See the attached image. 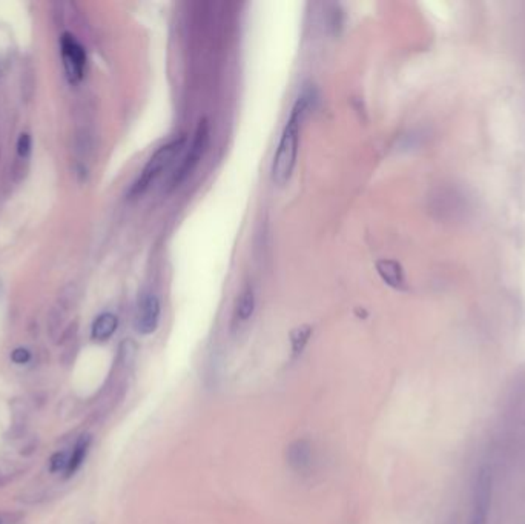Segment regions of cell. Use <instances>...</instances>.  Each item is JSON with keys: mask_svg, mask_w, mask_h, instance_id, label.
Masks as SVG:
<instances>
[{"mask_svg": "<svg viewBox=\"0 0 525 524\" xmlns=\"http://www.w3.org/2000/svg\"><path fill=\"white\" fill-rule=\"evenodd\" d=\"M376 271L379 274V277L383 279L384 283L393 289H404L406 286V279H404V271L403 266H401L398 261L390 260V259H383L376 261Z\"/></svg>", "mask_w": 525, "mask_h": 524, "instance_id": "cell-8", "label": "cell"}, {"mask_svg": "<svg viewBox=\"0 0 525 524\" xmlns=\"http://www.w3.org/2000/svg\"><path fill=\"white\" fill-rule=\"evenodd\" d=\"M312 334V329L308 326H300L297 327L295 331H292V336H290V341H292V349H294V354H301V351L304 349L306 343L309 341V337Z\"/></svg>", "mask_w": 525, "mask_h": 524, "instance_id": "cell-12", "label": "cell"}, {"mask_svg": "<svg viewBox=\"0 0 525 524\" xmlns=\"http://www.w3.org/2000/svg\"><path fill=\"white\" fill-rule=\"evenodd\" d=\"M91 443H92V439H91L90 434H83V435L78 436L76 445L72 446V450H69V464H68V469H67V474H65V477H67V478L72 477L80 468H82L85 458H86L88 452H90Z\"/></svg>", "mask_w": 525, "mask_h": 524, "instance_id": "cell-9", "label": "cell"}, {"mask_svg": "<svg viewBox=\"0 0 525 524\" xmlns=\"http://www.w3.org/2000/svg\"><path fill=\"white\" fill-rule=\"evenodd\" d=\"M185 145H186V137L181 136V137H177V139L165 143L163 147H160L154 154L151 156L148 163L144 165L142 174L138 176L133 188H131V191H129L131 197H140L142 194L148 191L151 185L154 183L157 179L162 177V174L169 168L174 160L180 156V152L183 151Z\"/></svg>", "mask_w": 525, "mask_h": 524, "instance_id": "cell-2", "label": "cell"}, {"mask_svg": "<svg viewBox=\"0 0 525 524\" xmlns=\"http://www.w3.org/2000/svg\"><path fill=\"white\" fill-rule=\"evenodd\" d=\"M63 67L67 71V76L71 82H78L83 77L85 65H86V53L83 47L76 40L74 35L65 33L60 40Z\"/></svg>", "mask_w": 525, "mask_h": 524, "instance_id": "cell-4", "label": "cell"}, {"mask_svg": "<svg viewBox=\"0 0 525 524\" xmlns=\"http://www.w3.org/2000/svg\"><path fill=\"white\" fill-rule=\"evenodd\" d=\"M160 306L158 297L154 293H144L137 304L135 312V329L142 336H151L156 332L160 322Z\"/></svg>", "mask_w": 525, "mask_h": 524, "instance_id": "cell-5", "label": "cell"}, {"mask_svg": "<svg viewBox=\"0 0 525 524\" xmlns=\"http://www.w3.org/2000/svg\"><path fill=\"white\" fill-rule=\"evenodd\" d=\"M309 94H301L292 108L286 125L283 128L278 147L274 156L272 162V181L276 186H284L290 180L294 174L297 157H298V145H300V133L304 114L309 108Z\"/></svg>", "mask_w": 525, "mask_h": 524, "instance_id": "cell-1", "label": "cell"}, {"mask_svg": "<svg viewBox=\"0 0 525 524\" xmlns=\"http://www.w3.org/2000/svg\"><path fill=\"white\" fill-rule=\"evenodd\" d=\"M0 72H2V71H0Z\"/></svg>", "mask_w": 525, "mask_h": 524, "instance_id": "cell-16", "label": "cell"}, {"mask_svg": "<svg viewBox=\"0 0 525 524\" xmlns=\"http://www.w3.org/2000/svg\"><path fill=\"white\" fill-rule=\"evenodd\" d=\"M17 152H19V156L24 158L29 156V152H31V137H29V134L26 133L20 134L17 140Z\"/></svg>", "mask_w": 525, "mask_h": 524, "instance_id": "cell-14", "label": "cell"}, {"mask_svg": "<svg viewBox=\"0 0 525 524\" xmlns=\"http://www.w3.org/2000/svg\"><path fill=\"white\" fill-rule=\"evenodd\" d=\"M255 311V293L253 288L251 285H247L242 294H240L238 300H237V308H235V318L237 322L244 323L253 316Z\"/></svg>", "mask_w": 525, "mask_h": 524, "instance_id": "cell-11", "label": "cell"}, {"mask_svg": "<svg viewBox=\"0 0 525 524\" xmlns=\"http://www.w3.org/2000/svg\"><path fill=\"white\" fill-rule=\"evenodd\" d=\"M117 326H119V318H117V316L111 314V312H103V314H100L94 320L91 327V336L94 340L105 341L114 336Z\"/></svg>", "mask_w": 525, "mask_h": 524, "instance_id": "cell-10", "label": "cell"}, {"mask_svg": "<svg viewBox=\"0 0 525 524\" xmlns=\"http://www.w3.org/2000/svg\"><path fill=\"white\" fill-rule=\"evenodd\" d=\"M492 503V475L487 468L481 469L476 486H475V498H473V512H472V524H485L490 512Z\"/></svg>", "mask_w": 525, "mask_h": 524, "instance_id": "cell-6", "label": "cell"}, {"mask_svg": "<svg viewBox=\"0 0 525 524\" xmlns=\"http://www.w3.org/2000/svg\"><path fill=\"white\" fill-rule=\"evenodd\" d=\"M11 360L16 363V365H26V363L31 360V352H29L26 347H17L12 351Z\"/></svg>", "mask_w": 525, "mask_h": 524, "instance_id": "cell-15", "label": "cell"}, {"mask_svg": "<svg viewBox=\"0 0 525 524\" xmlns=\"http://www.w3.org/2000/svg\"><path fill=\"white\" fill-rule=\"evenodd\" d=\"M288 463L297 472H306L312 468L313 448L308 440H297L288 448Z\"/></svg>", "mask_w": 525, "mask_h": 524, "instance_id": "cell-7", "label": "cell"}, {"mask_svg": "<svg viewBox=\"0 0 525 524\" xmlns=\"http://www.w3.org/2000/svg\"><path fill=\"white\" fill-rule=\"evenodd\" d=\"M208 142H209V123H208L206 119H201L199 122V126H197V129H195V134H194V139H192V143H191V148H189V152L183 158V162L180 163L177 171L174 172V176L171 179V183H169V189L180 186L189 176H191L194 170L197 168V166H199L200 160L204 156V152H206Z\"/></svg>", "mask_w": 525, "mask_h": 524, "instance_id": "cell-3", "label": "cell"}, {"mask_svg": "<svg viewBox=\"0 0 525 524\" xmlns=\"http://www.w3.org/2000/svg\"><path fill=\"white\" fill-rule=\"evenodd\" d=\"M69 464V452L68 450H57V452L49 458V470L53 474H67Z\"/></svg>", "mask_w": 525, "mask_h": 524, "instance_id": "cell-13", "label": "cell"}]
</instances>
